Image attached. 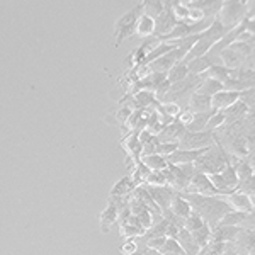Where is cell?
<instances>
[{"label": "cell", "instance_id": "37", "mask_svg": "<svg viewBox=\"0 0 255 255\" xmlns=\"http://www.w3.org/2000/svg\"><path fill=\"white\" fill-rule=\"evenodd\" d=\"M136 250H138L136 238H126L125 244L119 247V252H121L123 255H133V254H136Z\"/></svg>", "mask_w": 255, "mask_h": 255}, {"label": "cell", "instance_id": "3", "mask_svg": "<svg viewBox=\"0 0 255 255\" xmlns=\"http://www.w3.org/2000/svg\"><path fill=\"white\" fill-rule=\"evenodd\" d=\"M141 14H143V2H139L133 7V9L128 10L126 14H123L121 17L116 20V24H114V38H116V44H114V46L118 48L123 39H128V38H131V36H134L136 22Z\"/></svg>", "mask_w": 255, "mask_h": 255}, {"label": "cell", "instance_id": "9", "mask_svg": "<svg viewBox=\"0 0 255 255\" xmlns=\"http://www.w3.org/2000/svg\"><path fill=\"white\" fill-rule=\"evenodd\" d=\"M186 133H187L186 125H182L179 119H175V121L170 123L168 126L162 128V131L157 134V138L160 143H179L180 138Z\"/></svg>", "mask_w": 255, "mask_h": 255}, {"label": "cell", "instance_id": "33", "mask_svg": "<svg viewBox=\"0 0 255 255\" xmlns=\"http://www.w3.org/2000/svg\"><path fill=\"white\" fill-rule=\"evenodd\" d=\"M228 49L238 53L244 58H252L254 56V44L252 43H244V41H235L228 46Z\"/></svg>", "mask_w": 255, "mask_h": 255}, {"label": "cell", "instance_id": "10", "mask_svg": "<svg viewBox=\"0 0 255 255\" xmlns=\"http://www.w3.org/2000/svg\"><path fill=\"white\" fill-rule=\"evenodd\" d=\"M208 148H199V150H182L179 148L177 151L167 157V162L172 165H184V163H194L197 162L204 153H206Z\"/></svg>", "mask_w": 255, "mask_h": 255}, {"label": "cell", "instance_id": "12", "mask_svg": "<svg viewBox=\"0 0 255 255\" xmlns=\"http://www.w3.org/2000/svg\"><path fill=\"white\" fill-rule=\"evenodd\" d=\"M254 240H255L254 228H242L240 233H238L232 244L238 252L245 255H254Z\"/></svg>", "mask_w": 255, "mask_h": 255}, {"label": "cell", "instance_id": "26", "mask_svg": "<svg viewBox=\"0 0 255 255\" xmlns=\"http://www.w3.org/2000/svg\"><path fill=\"white\" fill-rule=\"evenodd\" d=\"M139 133H133L125 139L126 143V150L129 151L131 157H134V162H139L141 160V143H139Z\"/></svg>", "mask_w": 255, "mask_h": 255}, {"label": "cell", "instance_id": "11", "mask_svg": "<svg viewBox=\"0 0 255 255\" xmlns=\"http://www.w3.org/2000/svg\"><path fill=\"white\" fill-rule=\"evenodd\" d=\"M242 226H220L216 225L215 228H211V238L209 244H232L240 233Z\"/></svg>", "mask_w": 255, "mask_h": 255}, {"label": "cell", "instance_id": "5", "mask_svg": "<svg viewBox=\"0 0 255 255\" xmlns=\"http://www.w3.org/2000/svg\"><path fill=\"white\" fill-rule=\"evenodd\" d=\"M216 143V131L204 129V131H187L179 141V148L182 150H199V148H209Z\"/></svg>", "mask_w": 255, "mask_h": 255}, {"label": "cell", "instance_id": "32", "mask_svg": "<svg viewBox=\"0 0 255 255\" xmlns=\"http://www.w3.org/2000/svg\"><path fill=\"white\" fill-rule=\"evenodd\" d=\"M150 168H148L145 163L139 160V162H136V168H134V174L131 175V180H133V184H134V187H139V186H143V184L146 182V177L148 174H150Z\"/></svg>", "mask_w": 255, "mask_h": 255}, {"label": "cell", "instance_id": "34", "mask_svg": "<svg viewBox=\"0 0 255 255\" xmlns=\"http://www.w3.org/2000/svg\"><path fill=\"white\" fill-rule=\"evenodd\" d=\"M146 230L141 228L139 225H121V230H119V233H121V237L125 238H141L143 235H145Z\"/></svg>", "mask_w": 255, "mask_h": 255}, {"label": "cell", "instance_id": "38", "mask_svg": "<svg viewBox=\"0 0 255 255\" xmlns=\"http://www.w3.org/2000/svg\"><path fill=\"white\" fill-rule=\"evenodd\" d=\"M177 150H179V143H160L158 148H157V153L167 158Z\"/></svg>", "mask_w": 255, "mask_h": 255}, {"label": "cell", "instance_id": "13", "mask_svg": "<svg viewBox=\"0 0 255 255\" xmlns=\"http://www.w3.org/2000/svg\"><path fill=\"white\" fill-rule=\"evenodd\" d=\"M221 113H223V116H225V125H233V123H237V121H240V119H244L247 114L254 113V111L247 108L244 102H242L240 99H238L235 104H232L230 108L223 109Z\"/></svg>", "mask_w": 255, "mask_h": 255}, {"label": "cell", "instance_id": "4", "mask_svg": "<svg viewBox=\"0 0 255 255\" xmlns=\"http://www.w3.org/2000/svg\"><path fill=\"white\" fill-rule=\"evenodd\" d=\"M247 14V2H238V0H226L223 2L220 9V14L216 15L220 19L221 24H225L226 27L233 29L237 27L242 20L245 19Z\"/></svg>", "mask_w": 255, "mask_h": 255}, {"label": "cell", "instance_id": "16", "mask_svg": "<svg viewBox=\"0 0 255 255\" xmlns=\"http://www.w3.org/2000/svg\"><path fill=\"white\" fill-rule=\"evenodd\" d=\"M226 201L232 206V209L237 211H244V213H252L254 215V201L249 196H245L244 192H232L230 196H226Z\"/></svg>", "mask_w": 255, "mask_h": 255}, {"label": "cell", "instance_id": "25", "mask_svg": "<svg viewBox=\"0 0 255 255\" xmlns=\"http://www.w3.org/2000/svg\"><path fill=\"white\" fill-rule=\"evenodd\" d=\"M189 77V68L186 61H179L177 65H174L170 70L167 72V80L172 84H177V82H182L184 79Z\"/></svg>", "mask_w": 255, "mask_h": 255}, {"label": "cell", "instance_id": "1", "mask_svg": "<svg viewBox=\"0 0 255 255\" xmlns=\"http://www.w3.org/2000/svg\"><path fill=\"white\" fill-rule=\"evenodd\" d=\"M184 199L191 204V209L197 213L209 228H215L220 220L232 209L225 196H201V194H189V192H179Z\"/></svg>", "mask_w": 255, "mask_h": 255}, {"label": "cell", "instance_id": "8", "mask_svg": "<svg viewBox=\"0 0 255 255\" xmlns=\"http://www.w3.org/2000/svg\"><path fill=\"white\" fill-rule=\"evenodd\" d=\"M146 192L150 194V197L153 199V203L157 204L160 211H165V209L170 208V203L175 196V191L170 186H163V187H153V186H146L145 184Z\"/></svg>", "mask_w": 255, "mask_h": 255}, {"label": "cell", "instance_id": "30", "mask_svg": "<svg viewBox=\"0 0 255 255\" xmlns=\"http://www.w3.org/2000/svg\"><path fill=\"white\" fill-rule=\"evenodd\" d=\"M146 186H153V187H163L168 186L167 184V168L163 170H151L146 177Z\"/></svg>", "mask_w": 255, "mask_h": 255}, {"label": "cell", "instance_id": "42", "mask_svg": "<svg viewBox=\"0 0 255 255\" xmlns=\"http://www.w3.org/2000/svg\"><path fill=\"white\" fill-rule=\"evenodd\" d=\"M221 255H245V254L238 252V250L235 249V247H233V244H230V247H228V249H226L225 252L221 254Z\"/></svg>", "mask_w": 255, "mask_h": 255}, {"label": "cell", "instance_id": "29", "mask_svg": "<svg viewBox=\"0 0 255 255\" xmlns=\"http://www.w3.org/2000/svg\"><path fill=\"white\" fill-rule=\"evenodd\" d=\"M141 162L150 168V170H163V168L168 167V162L165 157L158 153H153V155H148V157H141Z\"/></svg>", "mask_w": 255, "mask_h": 255}, {"label": "cell", "instance_id": "41", "mask_svg": "<svg viewBox=\"0 0 255 255\" xmlns=\"http://www.w3.org/2000/svg\"><path fill=\"white\" fill-rule=\"evenodd\" d=\"M131 113H133V111L128 108V106H123V108L116 113V119H118L119 125H126L128 119H129V116H131Z\"/></svg>", "mask_w": 255, "mask_h": 255}, {"label": "cell", "instance_id": "15", "mask_svg": "<svg viewBox=\"0 0 255 255\" xmlns=\"http://www.w3.org/2000/svg\"><path fill=\"white\" fill-rule=\"evenodd\" d=\"M247 221L254 223V215L252 213H244L237 211V209H230L226 215L220 220V226H244Z\"/></svg>", "mask_w": 255, "mask_h": 255}, {"label": "cell", "instance_id": "7", "mask_svg": "<svg viewBox=\"0 0 255 255\" xmlns=\"http://www.w3.org/2000/svg\"><path fill=\"white\" fill-rule=\"evenodd\" d=\"M184 192H189V194H201V196H218L216 189L213 187L211 180H209V175L203 174V172H196Z\"/></svg>", "mask_w": 255, "mask_h": 255}, {"label": "cell", "instance_id": "19", "mask_svg": "<svg viewBox=\"0 0 255 255\" xmlns=\"http://www.w3.org/2000/svg\"><path fill=\"white\" fill-rule=\"evenodd\" d=\"M168 209H170L172 215H175V216L182 218V220H186V218L192 213L191 204H189L187 201L184 199V197L180 196L177 191H175V196H174V199H172L170 208H168Z\"/></svg>", "mask_w": 255, "mask_h": 255}, {"label": "cell", "instance_id": "36", "mask_svg": "<svg viewBox=\"0 0 255 255\" xmlns=\"http://www.w3.org/2000/svg\"><path fill=\"white\" fill-rule=\"evenodd\" d=\"M204 223H206V221H204L203 218L197 215V213L192 211L191 215H189V216L186 218V220H184V228H186L189 233H192L194 230L201 228V226H203Z\"/></svg>", "mask_w": 255, "mask_h": 255}, {"label": "cell", "instance_id": "40", "mask_svg": "<svg viewBox=\"0 0 255 255\" xmlns=\"http://www.w3.org/2000/svg\"><path fill=\"white\" fill-rule=\"evenodd\" d=\"M165 240H167V237H157V238H150V240H146V242H141V244L148 247V249H153V250H157V252H160V250L163 249V245H165Z\"/></svg>", "mask_w": 255, "mask_h": 255}, {"label": "cell", "instance_id": "28", "mask_svg": "<svg viewBox=\"0 0 255 255\" xmlns=\"http://www.w3.org/2000/svg\"><path fill=\"white\" fill-rule=\"evenodd\" d=\"M191 237L199 249H204V247L209 244V238H211V228H209L208 223H204L201 228L194 230V232L191 233Z\"/></svg>", "mask_w": 255, "mask_h": 255}, {"label": "cell", "instance_id": "17", "mask_svg": "<svg viewBox=\"0 0 255 255\" xmlns=\"http://www.w3.org/2000/svg\"><path fill=\"white\" fill-rule=\"evenodd\" d=\"M189 113L197 114V113H206V111H211V97L208 96H201V94H191L187 101V109Z\"/></svg>", "mask_w": 255, "mask_h": 255}, {"label": "cell", "instance_id": "14", "mask_svg": "<svg viewBox=\"0 0 255 255\" xmlns=\"http://www.w3.org/2000/svg\"><path fill=\"white\" fill-rule=\"evenodd\" d=\"M240 99V92H232V90H221V92L215 94L211 97V109L215 111H223L226 108H230L232 104Z\"/></svg>", "mask_w": 255, "mask_h": 255}, {"label": "cell", "instance_id": "35", "mask_svg": "<svg viewBox=\"0 0 255 255\" xmlns=\"http://www.w3.org/2000/svg\"><path fill=\"white\" fill-rule=\"evenodd\" d=\"M220 174H221V177H223V179H225V182L228 184V186L232 187V189H235V191H237V186H238V177H237V170H235V167L230 165V163H228V165H226V167L223 168V170L220 172Z\"/></svg>", "mask_w": 255, "mask_h": 255}, {"label": "cell", "instance_id": "18", "mask_svg": "<svg viewBox=\"0 0 255 255\" xmlns=\"http://www.w3.org/2000/svg\"><path fill=\"white\" fill-rule=\"evenodd\" d=\"M175 240L179 242V245L182 247V250H184V254H186V255H197V254H199L201 249L196 245V242L192 240L191 233H189L186 228H180L179 230Z\"/></svg>", "mask_w": 255, "mask_h": 255}, {"label": "cell", "instance_id": "39", "mask_svg": "<svg viewBox=\"0 0 255 255\" xmlns=\"http://www.w3.org/2000/svg\"><path fill=\"white\" fill-rule=\"evenodd\" d=\"M223 125H225V116H223V113H221V111H216V113L211 116V119H209V123H208V128H206V129H213V131H216L218 128H221Z\"/></svg>", "mask_w": 255, "mask_h": 255}, {"label": "cell", "instance_id": "22", "mask_svg": "<svg viewBox=\"0 0 255 255\" xmlns=\"http://www.w3.org/2000/svg\"><path fill=\"white\" fill-rule=\"evenodd\" d=\"M116 221H118V206L109 201L108 208L101 213V230H102V233H108L111 230L109 226L114 225Z\"/></svg>", "mask_w": 255, "mask_h": 255}, {"label": "cell", "instance_id": "27", "mask_svg": "<svg viewBox=\"0 0 255 255\" xmlns=\"http://www.w3.org/2000/svg\"><path fill=\"white\" fill-rule=\"evenodd\" d=\"M235 170H237V177H238V184L254 179V163H252V160H249V158L242 160V162L235 167Z\"/></svg>", "mask_w": 255, "mask_h": 255}, {"label": "cell", "instance_id": "20", "mask_svg": "<svg viewBox=\"0 0 255 255\" xmlns=\"http://www.w3.org/2000/svg\"><path fill=\"white\" fill-rule=\"evenodd\" d=\"M216 111L211 109V111H206V113H197V114H192V119L191 123L186 126L187 131H192V133H196V131H204L208 128V123L211 116L215 114Z\"/></svg>", "mask_w": 255, "mask_h": 255}, {"label": "cell", "instance_id": "2", "mask_svg": "<svg viewBox=\"0 0 255 255\" xmlns=\"http://www.w3.org/2000/svg\"><path fill=\"white\" fill-rule=\"evenodd\" d=\"M226 165H228V153H226L225 146L218 141L213 146H209L206 153L197 162H194L196 172H203L206 175L220 174Z\"/></svg>", "mask_w": 255, "mask_h": 255}, {"label": "cell", "instance_id": "24", "mask_svg": "<svg viewBox=\"0 0 255 255\" xmlns=\"http://www.w3.org/2000/svg\"><path fill=\"white\" fill-rule=\"evenodd\" d=\"M223 89V84L218 82L215 79H203V82L199 84V87L196 89V94H201V96H208V97H213L215 94L221 92Z\"/></svg>", "mask_w": 255, "mask_h": 255}, {"label": "cell", "instance_id": "6", "mask_svg": "<svg viewBox=\"0 0 255 255\" xmlns=\"http://www.w3.org/2000/svg\"><path fill=\"white\" fill-rule=\"evenodd\" d=\"M177 17L174 15V10H172L170 0L165 2V7H163V12L155 19V31H153V38H160V36L168 34L174 27L177 26Z\"/></svg>", "mask_w": 255, "mask_h": 255}, {"label": "cell", "instance_id": "31", "mask_svg": "<svg viewBox=\"0 0 255 255\" xmlns=\"http://www.w3.org/2000/svg\"><path fill=\"white\" fill-rule=\"evenodd\" d=\"M165 2H160V0H151V2H143V14L148 15L151 19H157L160 14L163 12Z\"/></svg>", "mask_w": 255, "mask_h": 255}, {"label": "cell", "instance_id": "23", "mask_svg": "<svg viewBox=\"0 0 255 255\" xmlns=\"http://www.w3.org/2000/svg\"><path fill=\"white\" fill-rule=\"evenodd\" d=\"M153 31H155V20L145 14L139 15L134 34L139 36V38H153Z\"/></svg>", "mask_w": 255, "mask_h": 255}, {"label": "cell", "instance_id": "21", "mask_svg": "<svg viewBox=\"0 0 255 255\" xmlns=\"http://www.w3.org/2000/svg\"><path fill=\"white\" fill-rule=\"evenodd\" d=\"M134 189H136V187H134L133 180H131V175H126V177L119 179L118 182L114 184V187H113V191H111L109 197H126V196H129Z\"/></svg>", "mask_w": 255, "mask_h": 255}]
</instances>
